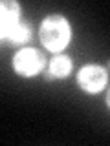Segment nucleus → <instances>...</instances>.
<instances>
[{
  "mask_svg": "<svg viewBox=\"0 0 110 146\" xmlns=\"http://www.w3.org/2000/svg\"><path fill=\"white\" fill-rule=\"evenodd\" d=\"M70 70H72V62L66 57H57L50 66V73L53 77H66L70 73Z\"/></svg>",
  "mask_w": 110,
  "mask_h": 146,
  "instance_id": "nucleus-5",
  "label": "nucleus"
},
{
  "mask_svg": "<svg viewBox=\"0 0 110 146\" xmlns=\"http://www.w3.org/2000/svg\"><path fill=\"white\" fill-rule=\"evenodd\" d=\"M40 40L50 51H61L70 42V24L59 15L48 17L40 26Z\"/></svg>",
  "mask_w": 110,
  "mask_h": 146,
  "instance_id": "nucleus-1",
  "label": "nucleus"
},
{
  "mask_svg": "<svg viewBox=\"0 0 110 146\" xmlns=\"http://www.w3.org/2000/svg\"><path fill=\"white\" fill-rule=\"evenodd\" d=\"M108 104H110V93H108Z\"/></svg>",
  "mask_w": 110,
  "mask_h": 146,
  "instance_id": "nucleus-7",
  "label": "nucleus"
},
{
  "mask_svg": "<svg viewBox=\"0 0 110 146\" xmlns=\"http://www.w3.org/2000/svg\"><path fill=\"white\" fill-rule=\"evenodd\" d=\"M79 84H81V88H85L90 93L101 91L103 86L107 84V73L99 66H86L79 73Z\"/></svg>",
  "mask_w": 110,
  "mask_h": 146,
  "instance_id": "nucleus-3",
  "label": "nucleus"
},
{
  "mask_svg": "<svg viewBox=\"0 0 110 146\" xmlns=\"http://www.w3.org/2000/svg\"><path fill=\"white\" fill-rule=\"evenodd\" d=\"M2 38H7V35L18 26V6L15 2H2Z\"/></svg>",
  "mask_w": 110,
  "mask_h": 146,
  "instance_id": "nucleus-4",
  "label": "nucleus"
},
{
  "mask_svg": "<svg viewBox=\"0 0 110 146\" xmlns=\"http://www.w3.org/2000/svg\"><path fill=\"white\" fill-rule=\"evenodd\" d=\"M13 64H15V70L20 73V75L30 77V75H35V73H39L42 70L44 57L37 51V49L28 48V49H22V51L17 53Z\"/></svg>",
  "mask_w": 110,
  "mask_h": 146,
  "instance_id": "nucleus-2",
  "label": "nucleus"
},
{
  "mask_svg": "<svg viewBox=\"0 0 110 146\" xmlns=\"http://www.w3.org/2000/svg\"><path fill=\"white\" fill-rule=\"evenodd\" d=\"M28 38H30V29L22 24H18L7 35V42H11V44H24V42H28Z\"/></svg>",
  "mask_w": 110,
  "mask_h": 146,
  "instance_id": "nucleus-6",
  "label": "nucleus"
}]
</instances>
